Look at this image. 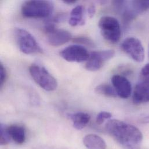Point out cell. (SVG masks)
Listing matches in <instances>:
<instances>
[{
    "instance_id": "6da1fadb",
    "label": "cell",
    "mask_w": 149,
    "mask_h": 149,
    "mask_svg": "<svg viewBox=\"0 0 149 149\" xmlns=\"http://www.w3.org/2000/svg\"><path fill=\"white\" fill-rule=\"evenodd\" d=\"M105 128L114 140L127 148L137 146L143 140V134L137 127L118 120L109 121Z\"/></svg>"
},
{
    "instance_id": "9a60e30c",
    "label": "cell",
    "mask_w": 149,
    "mask_h": 149,
    "mask_svg": "<svg viewBox=\"0 0 149 149\" xmlns=\"http://www.w3.org/2000/svg\"><path fill=\"white\" fill-rule=\"evenodd\" d=\"M69 22L72 26H76L77 25L82 26L85 24L84 7L82 5H78L72 9Z\"/></svg>"
},
{
    "instance_id": "e0dca14e",
    "label": "cell",
    "mask_w": 149,
    "mask_h": 149,
    "mask_svg": "<svg viewBox=\"0 0 149 149\" xmlns=\"http://www.w3.org/2000/svg\"><path fill=\"white\" fill-rule=\"evenodd\" d=\"M131 4L130 8L137 15L149 9V0L133 1Z\"/></svg>"
},
{
    "instance_id": "44dd1931",
    "label": "cell",
    "mask_w": 149,
    "mask_h": 149,
    "mask_svg": "<svg viewBox=\"0 0 149 149\" xmlns=\"http://www.w3.org/2000/svg\"><path fill=\"white\" fill-rule=\"evenodd\" d=\"M66 18H67V14L64 13H61L56 15L55 16L52 17L51 19H49L48 20H49L50 22L55 24H56V23H59L63 22L64 20H66Z\"/></svg>"
},
{
    "instance_id": "5b68a950",
    "label": "cell",
    "mask_w": 149,
    "mask_h": 149,
    "mask_svg": "<svg viewBox=\"0 0 149 149\" xmlns=\"http://www.w3.org/2000/svg\"><path fill=\"white\" fill-rule=\"evenodd\" d=\"M15 36L18 47L23 53L31 55L42 52V49L34 37L26 30L20 28L16 29Z\"/></svg>"
},
{
    "instance_id": "d6986e66",
    "label": "cell",
    "mask_w": 149,
    "mask_h": 149,
    "mask_svg": "<svg viewBox=\"0 0 149 149\" xmlns=\"http://www.w3.org/2000/svg\"><path fill=\"white\" fill-rule=\"evenodd\" d=\"M73 42L78 44H82L88 47H93L95 46L94 42L89 38L84 36H79V37H76L73 38L72 40Z\"/></svg>"
},
{
    "instance_id": "7402d4cb",
    "label": "cell",
    "mask_w": 149,
    "mask_h": 149,
    "mask_svg": "<svg viewBox=\"0 0 149 149\" xmlns=\"http://www.w3.org/2000/svg\"><path fill=\"white\" fill-rule=\"evenodd\" d=\"M6 78V71L3 65L0 63V86L2 87Z\"/></svg>"
},
{
    "instance_id": "ba28073f",
    "label": "cell",
    "mask_w": 149,
    "mask_h": 149,
    "mask_svg": "<svg viewBox=\"0 0 149 149\" xmlns=\"http://www.w3.org/2000/svg\"><path fill=\"white\" fill-rule=\"evenodd\" d=\"M61 56L69 62L81 63L87 61L89 54L83 46L73 45L68 47L60 52Z\"/></svg>"
},
{
    "instance_id": "9c48e42d",
    "label": "cell",
    "mask_w": 149,
    "mask_h": 149,
    "mask_svg": "<svg viewBox=\"0 0 149 149\" xmlns=\"http://www.w3.org/2000/svg\"><path fill=\"white\" fill-rule=\"evenodd\" d=\"M111 82L119 97L127 99L131 96V84L125 77L120 74L114 75L111 78Z\"/></svg>"
},
{
    "instance_id": "ac0fdd59",
    "label": "cell",
    "mask_w": 149,
    "mask_h": 149,
    "mask_svg": "<svg viewBox=\"0 0 149 149\" xmlns=\"http://www.w3.org/2000/svg\"><path fill=\"white\" fill-rule=\"evenodd\" d=\"M10 136L8 131V127L1 124V135H0V143L1 145H8L10 141Z\"/></svg>"
},
{
    "instance_id": "4316f807",
    "label": "cell",
    "mask_w": 149,
    "mask_h": 149,
    "mask_svg": "<svg viewBox=\"0 0 149 149\" xmlns=\"http://www.w3.org/2000/svg\"><path fill=\"white\" fill-rule=\"evenodd\" d=\"M149 79V77L148 78H147V79Z\"/></svg>"
},
{
    "instance_id": "484cf974",
    "label": "cell",
    "mask_w": 149,
    "mask_h": 149,
    "mask_svg": "<svg viewBox=\"0 0 149 149\" xmlns=\"http://www.w3.org/2000/svg\"><path fill=\"white\" fill-rule=\"evenodd\" d=\"M142 122L143 123H149V114L142 119Z\"/></svg>"
},
{
    "instance_id": "603a6c76",
    "label": "cell",
    "mask_w": 149,
    "mask_h": 149,
    "mask_svg": "<svg viewBox=\"0 0 149 149\" xmlns=\"http://www.w3.org/2000/svg\"><path fill=\"white\" fill-rule=\"evenodd\" d=\"M141 74L148 78L149 77V63L146 64L141 70Z\"/></svg>"
},
{
    "instance_id": "30bf717a",
    "label": "cell",
    "mask_w": 149,
    "mask_h": 149,
    "mask_svg": "<svg viewBox=\"0 0 149 149\" xmlns=\"http://www.w3.org/2000/svg\"><path fill=\"white\" fill-rule=\"evenodd\" d=\"M72 38L71 33L68 30L56 29L55 30L47 34L48 43L54 47L62 46Z\"/></svg>"
},
{
    "instance_id": "ffe728a7",
    "label": "cell",
    "mask_w": 149,
    "mask_h": 149,
    "mask_svg": "<svg viewBox=\"0 0 149 149\" xmlns=\"http://www.w3.org/2000/svg\"><path fill=\"white\" fill-rule=\"evenodd\" d=\"M112 117V114L107 111H102L99 113L96 119V123L98 125H102L106 120L109 119Z\"/></svg>"
},
{
    "instance_id": "3957f363",
    "label": "cell",
    "mask_w": 149,
    "mask_h": 149,
    "mask_svg": "<svg viewBox=\"0 0 149 149\" xmlns=\"http://www.w3.org/2000/svg\"><path fill=\"white\" fill-rule=\"evenodd\" d=\"M98 26L103 37L111 44L118 42L121 37V27L117 19L112 16H105L102 17Z\"/></svg>"
},
{
    "instance_id": "7a4b0ae2",
    "label": "cell",
    "mask_w": 149,
    "mask_h": 149,
    "mask_svg": "<svg viewBox=\"0 0 149 149\" xmlns=\"http://www.w3.org/2000/svg\"><path fill=\"white\" fill-rule=\"evenodd\" d=\"M52 2L45 0H30L22 6V14L27 18H45L50 16L54 10Z\"/></svg>"
},
{
    "instance_id": "cb8c5ba5",
    "label": "cell",
    "mask_w": 149,
    "mask_h": 149,
    "mask_svg": "<svg viewBox=\"0 0 149 149\" xmlns=\"http://www.w3.org/2000/svg\"><path fill=\"white\" fill-rule=\"evenodd\" d=\"M88 12L89 16L91 18H92L94 16V15L96 13V8L94 5H91L89 6V7L88 8Z\"/></svg>"
},
{
    "instance_id": "277c9868",
    "label": "cell",
    "mask_w": 149,
    "mask_h": 149,
    "mask_svg": "<svg viewBox=\"0 0 149 149\" xmlns=\"http://www.w3.org/2000/svg\"><path fill=\"white\" fill-rule=\"evenodd\" d=\"M29 72L34 81L44 90L53 91L56 89V79L43 66L33 64L29 68Z\"/></svg>"
},
{
    "instance_id": "8992f818",
    "label": "cell",
    "mask_w": 149,
    "mask_h": 149,
    "mask_svg": "<svg viewBox=\"0 0 149 149\" xmlns=\"http://www.w3.org/2000/svg\"><path fill=\"white\" fill-rule=\"evenodd\" d=\"M123 51L134 61L142 62L145 59V49L141 41L135 37H128L121 44Z\"/></svg>"
},
{
    "instance_id": "8fae6325",
    "label": "cell",
    "mask_w": 149,
    "mask_h": 149,
    "mask_svg": "<svg viewBox=\"0 0 149 149\" xmlns=\"http://www.w3.org/2000/svg\"><path fill=\"white\" fill-rule=\"evenodd\" d=\"M133 102L135 104L149 102V79H145L136 85L133 95Z\"/></svg>"
},
{
    "instance_id": "52a82bcc",
    "label": "cell",
    "mask_w": 149,
    "mask_h": 149,
    "mask_svg": "<svg viewBox=\"0 0 149 149\" xmlns=\"http://www.w3.org/2000/svg\"><path fill=\"white\" fill-rule=\"evenodd\" d=\"M115 55L113 50H104L93 51L89 54V57L86 61L85 68L91 72L100 70L104 63L111 59Z\"/></svg>"
},
{
    "instance_id": "d4e9b609",
    "label": "cell",
    "mask_w": 149,
    "mask_h": 149,
    "mask_svg": "<svg viewBox=\"0 0 149 149\" xmlns=\"http://www.w3.org/2000/svg\"><path fill=\"white\" fill-rule=\"evenodd\" d=\"M63 2H65V3L68 4V5L74 4L76 2L75 0H63Z\"/></svg>"
},
{
    "instance_id": "5bb4252c",
    "label": "cell",
    "mask_w": 149,
    "mask_h": 149,
    "mask_svg": "<svg viewBox=\"0 0 149 149\" xmlns=\"http://www.w3.org/2000/svg\"><path fill=\"white\" fill-rule=\"evenodd\" d=\"M70 119L72 120L73 126L78 130H82L89 123L91 117L90 116L84 112H78L69 115Z\"/></svg>"
},
{
    "instance_id": "7c38bea8",
    "label": "cell",
    "mask_w": 149,
    "mask_h": 149,
    "mask_svg": "<svg viewBox=\"0 0 149 149\" xmlns=\"http://www.w3.org/2000/svg\"><path fill=\"white\" fill-rule=\"evenodd\" d=\"M85 146L88 149H106L107 146L104 141L99 136L95 134L86 135L83 139Z\"/></svg>"
},
{
    "instance_id": "2e32d148",
    "label": "cell",
    "mask_w": 149,
    "mask_h": 149,
    "mask_svg": "<svg viewBox=\"0 0 149 149\" xmlns=\"http://www.w3.org/2000/svg\"><path fill=\"white\" fill-rule=\"evenodd\" d=\"M95 91L96 93L106 97H116L118 96L114 88L109 84H100L97 85L95 88Z\"/></svg>"
},
{
    "instance_id": "4fadbf2b",
    "label": "cell",
    "mask_w": 149,
    "mask_h": 149,
    "mask_svg": "<svg viewBox=\"0 0 149 149\" xmlns=\"http://www.w3.org/2000/svg\"><path fill=\"white\" fill-rule=\"evenodd\" d=\"M8 131L11 139L18 145L23 144L26 140V131L20 125H12L8 127Z\"/></svg>"
}]
</instances>
